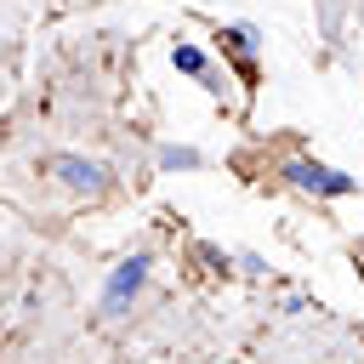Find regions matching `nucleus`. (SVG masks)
Segmentation results:
<instances>
[{"instance_id": "obj_1", "label": "nucleus", "mask_w": 364, "mask_h": 364, "mask_svg": "<svg viewBox=\"0 0 364 364\" xmlns=\"http://www.w3.org/2000/svg\"><path fill=\"white\" fill-rule=\"evenodd\" d=\"M46 171H51V182L63 188V193H74V199H102V193H114V165L108 159H91V154H51L46 159Z\"/></svg>"}, {"instance_id": "obj_2", "label": "nucleus", "mask_w": 364, "mask_h": 364, "mask_svg": "<svg viewBox=\"0 0 364 364\" xmlns=\"http://www.w3.org/2000/svg\"><path fill=\"white\" fill-rule=\"evenodd\" d=\"M279 171H284L290 188H301V193H313V199H353V193H358V176H347V171H336V165H324V159H313V154H296V159H284Z\"/></svg>"}, {"instance_id": "obj_3", "label": "nucleus", "mask_w": 364, "mask_h": 364, "mask_svg": "<svg viewBox=\"0 0 364 364\" xmlns=\"http://www.w3.org/2000/svg\"><path fill=\"white\" fill-rule=\"evenodd\" d=\"M148 273H154V250H131L108 267L102 279V313H125L142 290H148Z\"/></svg>"}, {"instance_id": "obj_4", "label": "nucleus", "mask_w": 364, "mask_h": 364, "mask_svg": "<svg viewBox=\"0 0 364 364\" xmlns=\"http://www.w3.org/2000/svg\"><path fill=\"white\" fill-rule=\"evenodd\" d=\"M216 46H222V57L239 63L245 80L256 74V57H262V28H256V23H222V28H216Z\"/></svg>"}, {"instance_id": "obj_5", "label": "nucleus", "mask_w": 364, "mask_h": 364, "mask_svg": "<svg viewBox=\"0 0 364 364\" xmlns=\"http://www.w3.org/2000/svg\"><path fill=\"white\" fill-rule=\"evenodd\" d=\"M199 85H205V91H210L216 102H228V108H245V91H233L239 80H233V74H228V68H222L216 57H210V63L199 68Z\"/></svg>"}, {"instance_id": "obj_6", "label": "nucleus", "mask_w": 364, "mask_h": 364, "mask_svg": "<svg viewBox=\"0 0 364 364\" xmlns=\"http://www.w3.org/2000/svg\"><path fill=\"white\" fill-rule=\"evenodd\" d=\"M154 159H159V171H165V176H176V171H199V165H205V154H199V148H188V142H165Z\"/></svg>"}, {"instance_id": "obj_7", "label": "nucleus", "mask_w": 364, "mask_h": 364, "mask_svg": "<svg viewBox=\"0 0 364 364\" xmlns=\"http://www.w3.org/2000/svg\"><path fill=\"white\" fill-rule=\"evenodd\" d=\"M210 63V51L205 46H193V40H171V68L176 74H188V80H199V68Z\"/></svg>"}]
</instances>
